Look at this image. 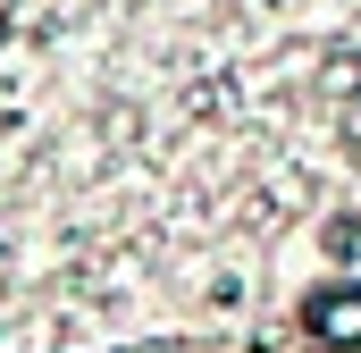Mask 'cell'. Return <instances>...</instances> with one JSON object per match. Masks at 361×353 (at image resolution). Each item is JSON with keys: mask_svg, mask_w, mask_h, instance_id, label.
Returning a JSON list of instances; mask_svg holds the SVG:
<instances>
[{"mask_svg": "<svg viewBox=\"0 0 361 353\" xmlns=\"http://www.w3.org/2000/svg\"><path fill=\"white\" fill-rule=\"evenodd\" d=\"M302 320H311V337H319V345L361 353V286H319Z\"/></svg>", "mask_w": 361, "mask_h": 353, "instance_id": "cell-1", "label": "cell"}]
</instances>
